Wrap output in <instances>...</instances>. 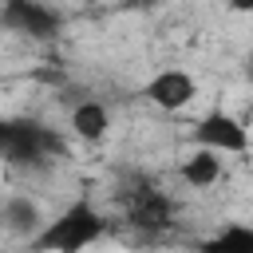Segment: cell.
Listing matches in <instances>:
<instances>
[{
  "label": "cell",
  "mask_w": 253,
  "mask_h": 253,
  "mask_svg": "<svg viewBox=\"0 0 253 253\" xmlns=\"http://www.w3.org/2000/svg\"><path fill=\"white\" fill-rule=\"evenodd\" d=\"M198 253H253V225L249 221H229L206 241H198Z\"/></svg>",
  "instance_id": "30bf717a"
},
{
  "label": "cell",
  "mask_w": 253,
  "mask_h": 253,
  "mask_svg": "<svg viewBox=\"0 0 253 253\" xmlns=\"http://www.w3.org/2000/svg\"><path fill=\"white\" fill-rule=\"evenodd\" d=\"M221 158H225V154L206 150V146L190 150V154L182 158V182H186L190 190H210V186H217V182H221V170H225Z\"/></svg>",
  "instance_id": "ba28073f"
},
{
  "label": "cell",
  "mask_w": 253,
  "mask_h": 253,
  "mask_svg": "<svg viewBox=\"0 0 253 253\" xmlns=\"http://www.w3.org/2000/svg\"><path fill=\"white\" fill-rule=\"evenodd\" d=\"M107 229L111 221L103 217V210L87 194H79L55 217H47L36 237H28V253H83L95 241H103Z\"/></svg>",
  "instance_id": "6da1fadb"
},
{
  "label": "cell",
  "mask_w": 253,
  "mask_h": 253,
  "mask_svg": "<svg viewBox=\"0 0 253 253\" xmlns=\"http://www.w3.org/2000/svg\"><path fill=\"white\" fill-rule=\"evenodd\" d=\"M142 99L154 103L158 111H182L198 99V79L182 67H166L142 83Z\"/></svg>",
  "instance_id": "8992f818"
},
{
  "label": "cell",
  "mask_w": 253,
  "mask_h": 253,
  "mask_svg": "<svg viewBox=\"0 0 253 253\" xmlns=\"http://www.w3.org/2000/svg\"><path fill=\"white\" fill-rule=\"evenodd\" d=\"M67 126H71L75 138L99 142V138H107V130H111V111H107V103H99V99H83V103L71 107Z\"/></svg>",
  "instance_id": "52a82bcc"
},
{
  "label": "cell",
  "mask_w": 253,
  "mask_h": 253,
  "mask_svg": "<svg viewBox=\"0 0 253 253\" xmlns=\"http://www.w3.org/2000/svg\"><path fill=\"white\" fill-rule=\"evenodd\" d=\"M225 8L237 12V16H249V12H253V0H225Z\"/></svg>",
  "instance_id": "8fae6325"
},
{
  "label": "cell",
  "mask_w": 253,
  "mask_h": 253,
  "mask_svg": "<svg viewBox=\"0 0 253 253\" xmlns=\"http://www.w3.org/2000/svg\"><path fill=\"white\" fill-rule=\"evenodd\" d=\"M55 158H67L63 134L36 119H0V166L40 170Z\"/></svg>",
  "instance_id": "7a4b0ae2"
},
{
  "label": "cell",
  "mask_w": 253,
  "mask_h": 253,
  "mask_svg": "<svg viewBox=\"0 0 253 253\" xmlns=\"http://www.w3.org/2000/svg\"><path fill=\"white\" fill-rule=\"evenodd\" d=\"M123 206H126L130 229H138V233H166V229L174 225V202H170L162 190L146 186V182L134 186V190H126Z\"/></svg>",
  "instance_id": "5b68a950"
},
{
  "label": "cell",
  "mask_w": 253,
  "mask_h": 253,
  "mask_svg": "<svg viewBox=\"0 0 253 253\" xmlns=\"http://www.w3.org/2000/svg\"><path fill=\"white\" fill-rule=\"evenodd\" d=\"M83 4H99V0H83Z\"/></svg>",
  "instance_id": "7c38bea8"
},
{
  "label": "cell",
  "mask_w": 253,
  "mask_h": 253,
  "mask_svg": "<svg viewBox=\"0 0 253 253\" xmlns=\"http://www.w3.org/2000/svg\"><path fill=\"white\" fill-rule=\"evenodd\" d=\"M0 221H4V229H8V233H16V237H36V233H40V225H43L47 217L40 213V206H36L32 198L12 194V198L0 206Z\"/></svg>",
  "instance_id": "9c48e42d"
},
{
  "label": "cell",
  "mask_w": 253,
  "mask_h": 253,
  "mask_svg": "<svg viewBox=\"0 0 253 253\" xmlns=\"http://www.w3.org/2000/svg\"><path fill=\"white\" fill-rule=\"evenodd\" d=\"M0 28L12 36H24L32 43H51L63 32V16L47 0H4L0 4Z\"/></svg>",
  "instance_id": "3957f363"
},
{
  "label": "cell",
  "mask_w": 253,
  "mask_h": 253,
  "mask_svg": "<svg viewBox=\"0 0 253 253\" xmlns=\"http://www.w3.org/2000/svg\"><path fill=\"white\" fill-rule=\"evenodd\" d=\"M194 146H206V150H217V154H249L253 138H249V126L229 115V111H210L194 123Z\"/></svg>",
  "instance_id": "277c9868"
}]
</instances>
